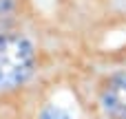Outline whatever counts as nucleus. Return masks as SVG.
<instances>
[{
    "mask_svg": "<svg viewBox=\"0 0 126 119\" xmlns=\"http://www.w3.org/2000/svg\"><path fill=\"white\" fill-rule=\"evenodd\" d=\"M47 13L86 46L126 29V0H49Z\"/></svg>",
    "mask_w": 126,
    "mask_h": 119,
    "instance_id": "nucleus-2",
    "label": "nucleus"
},
{
    "mask_svg": "<svg viewBox=\"0 0 126 119\" xmlns=\"http://www.w3.org/2000/svg\"><path fill=\"white\" fill-rule=\"evenodd\" d=\"M42 11L40 0H0V35L24 26Z\"/></svg>",
    "mask_w": 126,
    "mask_h": 119,
    "instance_id": "nucleus-4",
    "label": "nucleus"
},
{
    "mask_svg": "<svg viewBox=\"0 0 126 119\" xmlns=\"http://www.w3.org/2000/svg\"><path fill=\"white\" fill-rule=\"evenodd\" d=\"M71 35L60 26L47 9L20 29L0 35V95H11L29 86L38 75L47 49L55 46Z\"/></svg>",
    "mask_w": 126,
    "mask_h": 119,
    "instance_id": "nucleus-1",
    "label": "nucleus"
},
{
    "mask_svg": "<svg viewBox=\"0 0 126 119\" xmlns=\"http://www.w3.org/2000/svg\"><path fill=\"white\" fill-rule=\"evenodd\" d=\"M100 108L109 119H126V68L104 79L100 88Z\"/></svg>",
    "mask_w": 126,
    "mask_h": 119,
    "instance_id": "nucleus-3",
    "label": "nucleus"
},
{
    "mask_svg": "<svg viewBox=\"0 0 126 119\" xmlns=\"http://www.w3.org/2000/svg\"><path fill=\"white\" fill-rule=\"evenodd\" d=\"M38 119H71V113L64 110L62 106L49 104V106H44V108L38 113Z\"/></svg>",
    "mask_w": 126,
    "mask_h": 119,
    "instance_id": "nucleus-5",
    "label": "nucleus"
}]
</instances>
